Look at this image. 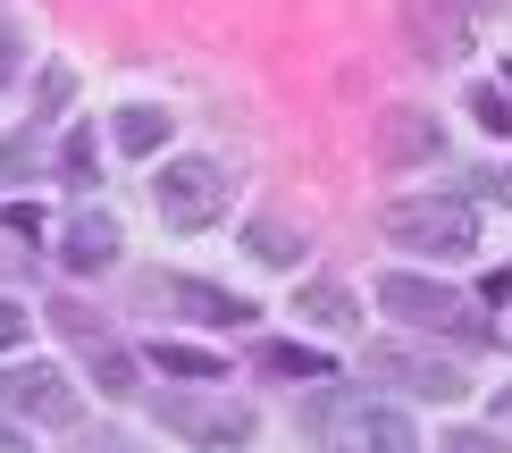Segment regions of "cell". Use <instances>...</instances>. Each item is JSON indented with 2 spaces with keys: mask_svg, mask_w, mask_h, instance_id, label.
I'll return each mask as SVG.
<instances>
[{
  "mask_svg": "<svg viewBox=\"0 0 512 453\" xmlns=\"http://www.w3.org/2000/svg\"><path fill=\"white\" fill-rule=\"evenodd\" d=\"M370 370L395 378V386H412V395H429V403H454V395H462V370H454V361L412 353V344H370Z\"/></svg>",
  "mask_w": 512,
  "mask_h": 453,
  "instance_id": "52a82bcc",
  "label": "cell"
},
{
  "mask_svg": "<svg viewBox=\"0 0 512 453\" xmlns=\"http://www.w3.org/2000/svg\"><path fill=\"white\" fill-rule=\"evenodd\" d=\"M471 110H479V126H487V135H512V93H504V84H479V93H471Z\"/></svg>",
  "mask_w": 512,
  "mask_h": 453,
  "instance_id": "ac0fdd59",
  "label": "cell"
},
{
  "mask_svg": "<svg viewBox=\"0 0 512 453\" xmlns=\"http://www.w3.org/2000/svg\"><path fill=\"white\" fill-rule=\"evenodd\" d=\"M504 84H512V59H504Z\"/></svg>",
  "mask_w": 512,
  "mask_h": 453,
  "instance_id": "83f0119b",
  "label": "cell"
},
{
  "mask_svg": "<svg viewBox=\"0 0 512 453\" xmlns=\"http://www.w3.org/2000/svg\"><path fill=\"white\" fill-rule=\"evenodd\" d=\"M17 59H26V34L0 17V93H9V76H17Z\"/></svg>",
  "mask_w": 512,
  "mask_h": 453,
  "instance_id": "d6986e66",
  "label": "cell"
},
{
  "mask_svg": "<svg viewBox=\"0 0 512 453\" xmlns=\"http://www.w3.org/2000/svg\"><path fill=\"white\" fill-rule=\"evenodd\" d=\"M227 193H236V177H227L219 160H168L160 185H152V202H160V227L194 235V227H210L227 210Z\"/></svg>",
  "mask_w": 512,
  "mask_h": 453,
  "instance_id": "7a4b0ae2",
  "label": "cell"
},
{
  "mask_svg": "<svg viewBox=\"0 0 512 453\" xmlns=\"http://www.w3.org/2000/svg\"><path fill=\"white\" fill-rule=\"evenodd\" d=\"M504 412H512V395H504Z\"/></svg>",
  "mask_w": 512,
  "mask_h": 453,
  "instance_id": "f1b7e54d",
  "label": "cell"
},
{
  "mask_svg": "<svg viewBox=\"0 0 512 453\" xmlns=\"http://www.w3.org/2000/svg\"><path fill=\"white\" fill-rule=\"evenodd\" d=\"M0 453H17V445H9V428H0Z\"/></svg>",
  "mask_w": 512,
  "mask_h": 453,
  "instance_id": "4316f807",
  "label": "cell"
},
{
  "mask_svg": "<svg viewBox=\"0 0 512 453\" xmlns=\"http://www.w3.org/2000/svg\"><path fill=\"white\" fill-rule=\"evenodd\" d=\"M471 17H504V0H471Z\"/></svg>",
  "mask_w": 512,
  "mask_h": 453,
  "instance_id": "d4e9b609",
  "label": "cell"
},
{
  "mask_svg": "<svg viewBox=\"0 0 512 453\" xmlns=\"http://www.w3.org/2000/svg\"><path fill=\"white\" fill-rule=\"evenodd\" d=\"M152 370H168V378H227L210 353H194V344H168V336L152 344Z\"/></svg>",
  "mask_w": 512,
  "mask_h": 453,
  "instance_id": "5bb4252c",
  "label": "cell"
},
{
  "mask_svg": "<svg viewBox=\"0 0 512 453\" xmlns=\"http://www.w3.org/2000/svg\"><path fill=\"white\" fill-rule=\"evenodd\" d=\"M437 143H445L437 110H378V126H370V151H378V160H387V168L437 160Z\"/></svg>",
  "mask_w": 512,
  "mask_h": 453,
  "instance_id": "ba28073f",
  "label": "cell"
},
{
  "mask_svg": "<svg viewBox=\"0 0 512 453\" xmlns=\"http://www.w3.org/2000/svg\"><path fill=\"white\" fill-rule=\"evenodd\" d=\"M110 143L135 151V160H152V151L168 143V110H143V101H135V110H118L110 118Z\"/></svg>",
  "mask_w": 512,
  "mask_h": 453,
  "instance_id": "7c38bea8",
  "label": "cell"
},
{
  "mask_svg": "<svg viewBox=\"0 0 512 453\" xmlns=\"http://www.w3.org/2000/svg\"><path fill=\"white\" fill-rule=\"evenodd\" d=\"M252 252H261L269 269H286V261H303V244H294V227H277V219H261V227H252Z\"/></svg>",
  "mask_w": 512,
  "mask_h": 453,
  "instance_id": "e0dca14e",
  "label": "cell"
},
{
  "mask_svg": "<svg viewBox=\"0 0 512 453\" xmlns=\"http://www.w3.org/2000/svg\"><path fill=\"white\" fill-rule=\"evenodd\" d=\"M403 26H412V51L420 59H454L462 51V17L445 0H403Z\"/></svg>",
  "mask_w": 512,
  "mask_h": 453,
  "instance_id": "30bf717a",
  "label": "cell"
},
{
  "mask_svg": "<svg viewBox=\"0 0 512 453\" xmlns=\"http://www.w3.org/2000/svg\"><path fill=\"white\" fill-rule=\"evenodd\" d=\"M479 193H487V202H512V168H496V177H479Z\"/></svg>",
  "mask_w": 512,
  "mask_h": 453,
  "instance_id": "cb8c5ba5",
  "label": "cell"
},
{
  "mask_svg": "<svg viewBox=\"0 0 512 453\" xmlns=\"http://www.w3.org/2000/svg\"><path fill=\"white\" fill-rule=\"evenodd\" d=\"M0 403H9V420H34V428H68L84 403H76V386L51 370V361H17L9 378H0Z\"/></svg>",
  "mask_w": 512,
  "mask_h": 453,
  "instance_id": "5b68a950",
  "label": "cell"
},
{
  "mask_svg": "<svg viewBox=\"0 0 512 453\" xmlns=\"http://www.w3.org/2000/svg\"><path fill=\"white\" fill-rule=\"evenodd\" d=\"M59 261H68V269H110V261H118V227L101 219V210H76V219H68V244H59Z\"/></svg>",
  "mask_w": 512,
  "mask_h": 453,
  "instance_id": "8fae6325",
  "label": "cell"
},
{
  "mask_svg": "<svg viewBox=\"0 0 512 453\" xmlns=\"http://www.w3.org/2000/svg\"><path fill=\"white\" fill-rule=\"evenodd\" d=\"M26 160H34V135H9V143H0V168H9V177H17Z\"/></svg>",
  "mask_w": 512,
  "mask_h": 453,
  "instance_id": "44dd1931",
  "label": "cell"
},
{
  "mask_svg": "<svg viewBox=\"0 0 512 453\" xmlns=\"http://www.w3.org/2000/svg\"><path fill=\"white\" fill-rule=\"evenodd\" d=\"M68 177H76V185L93 177V135H68Z\"/></svg>",
  "mask_w": 512,
  "mask_h": 453,
  "instance_id": "ffe728a7",
  "label": "cell"
},
{
  "mask_svg": "<svg viewBox=\"0 0 512 453\" xmlns=\"http://www.w3.org/2000/svg\"><path fill=\"white\" fill-rule=\"evenodd\" d=\"M93 453H135V445H93Z\"/></svg>",
  "mask_w": 512,
  "mask_h": 453,
  "instance_id": "484cf974",
  "label": "cell"
},
{
  "mask_svg": "<svg viewBox=\"0 0 512 453\" xmlns=\"http://www.w3.org/2000/svg\"><path fill=\"white\" fill-rule=\"evenodd\" d=\"M454 453H512V445H496V437H479V428H462V437H454Z\"/></svg>",
  "mask_w": 512,
  "mask_h": 453,
  "instance_id": "603a6c76",
  "label": "cell"
},
{
  "mask_svg": "<svg viewBox=\"0 0 512 453\" xmlns=\"http://www.w3.org/2000/svg\"><path fill=\"white\" fill-rule=\"evenodd\" d=\"M294 311H303L311 328H353V294L345 286H303V294H294Z\"/></svg>",
  "mask_w": 512,
  "mask_h": 453,
  "instance_id": "4fadbf2b",
  "label": "cell"
},
{
  "mask_svg": "<svg viewBox=\"0 0 512 453\" xmlns=\"http://www.w3.org/2000/svg\"><path fill=\"white\" fill-rule=\"evenodd\" d=\"M387 244L429 252V261H471L479 219H471V202H395L387 210Z\"/></svg>",
  "mask_w": 512,
  "mask_h": 453,
  "instance_id": "6da1fadb",
  "label": "cell"
},
{
  "mask_svg": "<svg viewBox=\"0 0 512 453\" xmlns=\"http://www.w3.org/2000/svg\"><path fill=\"white\" fill-rule=\"evenodd\" d=\"M93 370H101V386H110V395H135V361H126L110 336H93Z\"/></svg>",
  "mask_w": 512,
  "mask_h": 453,
  "instance_id": "2e32d148",
  "label": "cell"
},
{
  "mask_svg": "<svg viewBox=\"0 0 512 453\" xmlns=\"http://www.w3.org/2000/svg\"><path fill=\"white\" fill-rule=\"evenodd\" d=\"M0 344H26V311L17 302H0Z\"/></svg>",
  "mask_w": 512,
  "mask_h": 453,
  "instance_id": "7402d4cb",
  "label": "cell"
},
{
  "mask_svg": "<svg viewBox=\"0 0 512 453\" xmlns=\"http://www.w3.org/2000/svg\"><path fill=\"white\" fill-rule=\"evenodd\" d=\"M319 428H328L345 453H412V420L395 412V403H370V395H336V403H319Z\"/></svg>",
  "mask_w": 512,
  "mask_h": 453,
  "instance_id": "3957f363",
  "label": "cell"
},
{
  "mask_svg": "<svg viewBox=\"0 0 512 453\" xmlns=\"http://www.w3.org/2000/svg\"><path fill=\"white\" fill-rule=\"evenodd\" d=\"M261 370H277V378H328V361H319V353H303V344H269V353H261Z\"/></svg>",
  "mask_w": 512,
  "mask_h": 453,
  "instance_id": "9a60e30c",
  "label": "cell"
},
{
  "mask_svg": "<svg viewBox=\"0 0 512 453\" xmlns=\"http://www.w3.org/2000/svg\"><path fill=\"white\" fill-rule=\"evenodd\" d=\"M168 302H177L185 319H202V328H244L252 302L227 294V286H202V277H168Z\"/></svg>",
  "mask_w": 512,
  "mask_h": 453,
  "instance_id": "9c48e42d",
  "label": "cell"
},
{
  "mask_svg": "<svg viewBox=\"0 0 512 453\" xmlns=\"http://www.w3.org/2000/svg\"><path fill=\"white\" fill-rule=\"evenodd\" d=\"M378 302L412 328H445V336H487V319L471 311V294L454 286H429V277H378Z\"/></svg>",
  "mask_w": 512,
  "mask_h": 453,
  "instance_id": "277c9868",
  "label": "cell"
},
{
  "mask_svg": "<svg viewBox=\"0 0 512 453\" xmlns=\"http://www.w3.org/2000/svg\"><path fill=\"white\" fill-rule=\"evenodd\" d=\"M160 428H168V437H194V445H244L252 437V412H244V403H210V395H168L160 403Z\"/></svg>",
  "mask_w": 512,
  "mask_h": 453,
  "instance_id": "8992f818",
  "label": "cell"
}]
</instances>
